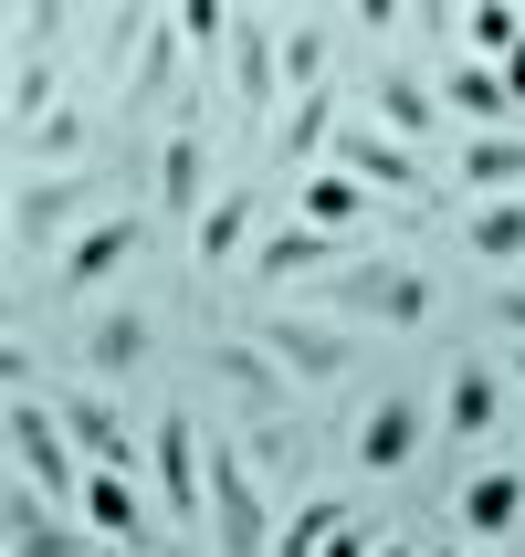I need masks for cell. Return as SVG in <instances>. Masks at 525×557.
Here are the masks:
<instances>
[{
  "instance_id": "obj_1",
  "label": "cell",
  "mask_w": 525,
  "mask_h": 557,
  "mask_svg": "<svg viewBox=\"0 0 525 557\" xmlns=\"http://www.w3.org/2000/svg\"><path fill=\"white\" fill-rule=\"evenodd\" d=\"M274 484L252 473L242 442H211V547L221 557H274Z\"/></svg>"
},
{
  "instance_id": "obj_2",
  "label": "cell",
  "mask_w": 525,
  "mask_h": 557,
  "mask_svg": "<svg viewBox=\"0 0 525 557\" xmlns=\"http://www.w3.org/2000/svg\"><path fill=\"white\" fill-rule=\"evenodd\" d=\"M148 473H158V516L168 527H211V442H200V410H158L148 421Z\"/></svg>"
},
{
  "instance_id": "obj_3",
  "label": "cell",
  "mask_w": 525,
  "mask_h": 557,
  "mask_svg": "<svg viewBox=\"0 0 525 557\" xmlns=\"http://www.w3.org/2000/svg\"><path fill=\"white\" fill-rule=\"evenodd\" d=\"M0 432H11V484H42L53 505L85 495V453H74V432H63V410H53V400H32V389H22Z\"/></svg>"
},
{
  "instance_id": "obj_4",
  "label": "cell",
  "mask_w": 525,
  "mask_h": 557,
  "mask_svg": "<svg viewBox=\"0 0 525 557\" xmlns=\"http://www.w3.org/2000/svg\"><path fill=\"white\" fill-rule=\"evenodd\" d=\"M252 337H263V358H274V369L295 379V389H326V379H347V369H358V337H347L337 315H305V306L263 315Z\"/></svg>"
},
{
  "instance_id": "obj_5",
  "label": "cell",
  "mask_w": 525,
  "mask_h": 557,
  "mask_svg": "<svg viewBox=\"0 0 525 557\" xmlns=\"http://www.w3.org/2000/svg\"><path fill=\"white\" fill-rule=\"evenodd\" d=\"M326 169H347L368 200H432V158L410 148V137H389V126H368V116H347V137H337Z\"/></svg>"
},
{
  "instance_id": "obj_6",
  "label": "cell",
  "mask_w": 525,
  "mask_h": 557,
  "mask_svg": "<svg viewBox=\"0 0 525 557\" xmlns=\"http://www.w3.org/2000/svg\"><path fill=\"white\" fill-rule=\"evenodd\" d=\"M432 432H441V410L421 400V389H378V400L358 410V442H347V453H358V473L389 484V473L421 463V442H432Z\"/></svg>"
},
{
  "instance_id": "obj_7",
  "label": "cell",
  "mask_w": 525,
  "mask_h": 557,
  "mask_svg": "<svg viewBox=\"0 0 525 557\" xmlns=\"http://www.w3.org/2000/svg\"><path fill=\"white\" fill-rule=\"evenodd\" d=\"M337 306H347V315H368V326H400V337H410V326H432L441 295H432V274H421V263H347V274H337Z\"/></svg>"
},
{
  "instance_id": "obj_8",
  "label": "cell",
  "mask_w": 525,
  "mask_h": 557,
  "mask_svg": "<svg viewBox=\"0 0 525 557\" xmlns=\"http://www.w3.org/2000/svg\"><path fill=\"white\" fill-rule=\"evenodd\" d=\"M358 243H337V232H315V221H263V243H252L242 274L263 284V295H284V284H315V274H337Z\"/></svg>"
},
{
  "instance_id": "obj_9",
  "label": "cell",
  "mask_w": 525,
  "mask_h": 557,
  "mask_svg": "<svg viewBox=\"0 0 525 557\" xmlns=\"http://www.w3.org/2000/svg\"><path fill=\"white\" fill-rule=\"evenodd\" d=\"M137 252H148V221H137V211H105V221H85V232L63 243V274L53 284H63V295H105Z\"/></svg>"
},
{
  "instance_id": "obj_10",
  "label": "cell",
  "mask_w": 525,
  "mask_h": 557,
  "mask_svg": "<svg viewBox=\"0 0 525 557\" xmlns=\"http://www.w3.org/2000/svg\"><path fill=\"white\" fill-rule=\"evenodd\" d=\"M53 410H63V432H74V453H85V473H137L148 463V432H137L105 389H74V400H53Z\"/></svg>"
},
{
  "instance_id": "obj_11",
  "label": "cell",
  "mask_w": 525,
  "mask_h": 557,
  "mask_svg": "<svg viewBox=\"0 0 525 557\" xmlns=\"http://www.w3.org/2000/svg\"><path fill=\"white\" fill-rule=\"evenodd\" d=\"M515 527H525V473H515V463H473L463 484H452V536L504 547Z\"/></svg>"
},
{
  "instance_id": "obj_12",
  "label": "cell",
  "mask_w": 525,
  "mask_h": 557,
  "mask_svg": "<svg viewBox=\"0 0 525 557\" xmlns=\"http://www.w3.org/2000/svg\"><path fill=\"white\" fill-rule=\"evenodd\" d=\"M74 516H85V536H95V547H116V557H148V536H158L148 495H137V473H85Z\"/></svg>"
},
{
  "instance_id": "obj_13",
  "label": "cell",
  "mask_w": 525,
  "mask_h": 557,
  "mask_svg": "<svg viewBox=\"0 0 525 557\" xmlns=\"http://www.w3.org/2000/svg\"><path fill=\"white\" fill-rule=\"evenodd\" d=\"M432 85H441V116H463V137H504V126H515V85H504V63L452 53Z\"/></svg>"
},
{
  "instance_id": "obj_14",
  "label": "cell",
  "mask_w": 525,
  "mask_h": 557,
  "mask_svg": "<svg viewBox=\"0 0 525 557\" xmlns=\"http://www.w3.org/2000/svg\"><path fill=\"white\" fill-rule=\"evenodd\" d=\"M63 221H74V232H85V221H105V211H95V180H85V169H63V180H22V189H11V243H53V232H63Z\"/></svg>"
},
{
  "instance_id": "obj_15",
  "label": "cell",
  "mask_w": 525,
  "mask_h": 557,
  "mask_svg": "<svg viewBox=\"0 0 525 557\" xmlns=\"http://www.w3.org/2000/svg\"><path fill=\"white\" fill-rule=\"evenodd\" d=\"M74 358H85V379H137V369L158 358V326H148V306H105V315H85Z\"/></svg>"
},
{
  "instance_id": "obj_16",
  "label": "cell",
  "mask_w": 525,
  "mask_h": 557,
  "mask_svg": "<svg viewBox=\"0 0 525 557\" xmlns=\"http://www.w3.org/2000/svg\"><path fill=\"white\" fill-rule=\"evenodd\" d=\"M337 137H347V116H337V85H326V95H295V106L274 116V169L315 180V169L337 158Z\"/></svg>"
},
{
  "instance_id": "obj_17",
  "label": "cell",
  "mask_w": 525,
  "mask_h": 557,
  "mask_svg": "<svg viewBox=\"0 0 525 557\" xmlns=\"http://www.w3.org/2000/svg\"><path fill=\"white\" fill-rule=\"evenodd\" d=\"M0 536H11V557H85L95 547L85 527H63V505L42 495V484H11V495H0Z\"/></svg>"
},
{
  "instance_id": "obj_18",
  "label": "cell",
  "mask_w": 525,
  "mask_h": 557,
  "mask_svg": "<svg viewBox=\"0 0 525 557\" xmlns=\"http://www.w3.org/2000/svg\"><path fill=\"white\" fill-rule=\"evenodd\" d=\"M252 243H263V200H252L242 180H232L211 211L189 221V252H200V274H221V263H252Z\"/></svg>"
},
{
  "instance_id": "obj_19",
  "label": "cell",
  "mask_w": 525,
  "mask_h": 557,
  "mask_svg": "<svg viewBox=\"0 0 525 557\" xmlns=\"http://www.w3.org/2000/svg\"><path fill=\"white\" fill-rule=\"evenodd\" d=\"M368 126H389V137H432L441 126V85L421 74V63H378V85H368Z\"/></svg>"
},
{
  "instance_id": "obj_20",
  "label": "cell",
  "mask_w": 525,
  "mask_h": 557,
  "mask_svg": "<svg viewBox=\"0 0 525 557\" xmlns=\"http://www.w3.org/2000/svg\"><path fill=\"white\" fill-rule=\"evenodd\" d=\"M441 432H452V442H495L504 432V369H484V358H463V369H452V379H441Z\"/></svg>"
},
{
  "instance_id": "obj_21",
  "label": "cell",
  "mask_w": 525,
  "mask_h": 557,
  "mask_svg": "<svg viewBox=\"0 0 525 557\" xmlns=\"http://www.w3.org/2000/svg\"><path fill=\"white\" fill-rule=\"evenodd\" d=\"M221 63H232V106H242V116H274V106H284V42L263 22L232 32V53H221Z\"/></svg>"
},
{
  "instance_id": "obj_22",
  "label": "cell",
  "mask_w": 525,
  "mask_h": 557,
  "mask_svg": "<svg viewBox=\"0 0 525 557\" xmlns=\"http://www.w3.org/2000/svg\"><path fill=\"white\" fill-rule=\"evenodd\" d=\"M158 200H168V211H211L221 189H211V148H200V116H179L168 126V148H158Z\"/></svg>"
},
{
  "instance_id": "obj_23",
  "label": "cell",
  "mask_w": 525,
  "mask_h": 557,
  "mask_svg": "<svg viewBox=\"0 0 525 557\" xmlns=\"http://www.w3.org/2000/svg\"><path fill=\"white\" fill-rule=\"evenodd\" d=\"M211 369L242 389V421H252V410H295V379L263 358V337H211Z\"/></svg>"
},
{
  "instance_id": "obj_24",
  "label": "cell",
  "mask_w": 525,
  "mask_h": 557,
  "mask_svg": "<svg viewBox=\"0 0 525 557\" xmlns=\"http://www.w3.org/2000/svg\"><path fill=\"white\" fill-rule=\"evenodd\" d=\"M378 200L347 169H315V180H295V221H315V232H337V243H358V221H368Z\"/></svg>"
},
{
  "instance_id": "obj_25",
  "label": "cell",
  "mask_w": 525,
  "mask_h": 557,
  "mask_svg": "<svg viewBox=\"0 0 525 557\" xmlns=\"http://www.w3.org/2000/svg\"><path fill=\"white\" fill-rule=\"evenodd\" d=\"M42 116H63V74H53V53H32L11 32V137H32Z\"/></svg>"
},
{
  "instance_id": "obj_26",
  "label": "cell",
  "mask_w": 525,
  "mask_h": 557,
  "mask_svg": "<svg viewBox=\"0 0 525 557\" xmlns=\"http://www.w3.org/2000/svg\"><path fill=\"white\" fill-rule=\"evenodd\" d=\"M232 442L252 453V473H263V484H295V473H305V432H295V410H252Z\"/></svg>"
},
{
  "instance_id": "obj_27",
  "label": "cell",
  "mask_w": 525,
  "mask_h": 557,
  "mask_svg": "<svg viewBox=\"0 0 525 557\" xmlns=\"http://www.w3.org/2000/svg\"><path fill=\"white\" fill-rule=\"evenodd\" d=\"M463 189L525 200V126H504V137H463Z\"/></svg>"
},
{
  "instance_id": "obj_28",
  "label": "cell",
  "mask_w": 525,
  "mask_h": 557,
  "mask_svg": "<svg viewBox=\"0 0 525 557\" xmlns=\"http://www.w3.org/2000/svg\"><path fill=\"white\" fill-rule=\"evenodd\" d=\"M347 516H358L347 495H295V505H284V527H274V557H326V536H337Z\"/></svg>"
},
{
  "instance_id": "obj_29",
  "label": "cell",
  "mask_w": 525,
  "mask_h": 557,
  "mask_svg": "<svg viewBox=\"0 0 525 557\" xmlns=\"http://www.w3.org/2000/svg\"><path fill=\"white\" fill-rule=\"evenodd\" d=\"M284 95H326V74H337V32L326 22H284Z\"/></svg>"
},
{
  "instance_id": "obj_30",
  "label": "cell",
  "mask_w": 525,
  "mask_h": 557,
  "mask_svg": "<svg viewBox=\"0 0 525 557\" xmlns=\"http://www.w3.org/2000/svg\"><path fill=\"white\" fill-rule=\"evenodd\" d=\"M463 252L473 263H515L525 252V200H484V211L463 221Z\"/></svg>"
},
{
  "instance_id": "obj_31",
  "label": "cell",
  "mask_w": 525,
  "mask_h": 557,
  "mask_svg": "<svg viewBox=\"0 0 525 557\" xmlns=\"http://www.w3.org/2000/svg\"><path fill=\"white\" fill-rule=\"evenodd\" d=\"M515 42H525V22L504 11V0H484V11H463V53H473V63H504Z\"/></svg>"
},
{
  "instance_id": "obj_32",
  "label": "cell",
  "mask_w": 525,
  "mask_h": 557,
  "mask_svg": "<svg viewBox=\"0 0 525 557\" xmlns=\"http://www.w3.org/2000/svg\"><path fill=\"white\" fill-rule=\"evenodd\" d=\"M168 85H179V32H148V53H137V85H126V106H158Z\"/></svg>"
},
{
  "instance_id": "obj_33",
  "label": "cell",
  "mask_w": 525,
  "mask_h": 557,
  "mask_svg": "<svg viewBox=\"0 0 525 557\" xmlns=\"http://www.w3.org/2000/svg\"><path fill=\"white\" fill-rule=\"evenodd\" d=\"M168 32H179L189 53H232V32H242V22H232L221 0H179V22H168Z\"/></svg>"
},
{
  "instance_id": "obj_34",
  "label": "cell",
  "mask_w": 525,
  "mask_h": 557,
  "mask_svg": "<svg viewBox=\"0 0 525 557\" xmlns=\"http://www.w3.org/2000/svg\"><path fill=\"white\" fill-rule=\"evenodd\" d=\"M378 547H389V536H378V516H368V505H358V516L326 536V557H378Z\"/></svg>"
},
{
  "instance_id": "obj_35",
  "label": "cell",
  "mask_w": 525,
  "mask_h": 557,
  "mask_svg": "<svg viewBox=\"0 0 525 557\" xmlns=\"http://www.w3.org/2000/svg\"><path fill=\"white\" fill-rule=\"evenodd\" d=\"M32 137H42V158H74V148H85V116L63 106V116H42V126H32ZM32 137H22V148H32Z\"/></svg>"
},
{
  "instance_id": "obj_36",
  "label": "cell",
  "mask_w": 525,
  "mask_h": 557,
  "mask_svg": "<svg viewBox=\"0 0 525 557\" xmlns=\"http://www.w3.org/2000/svg\"><path fill=\"white\" fill-rule=\"evenodd\" d=\"M484 315H495L504 337H515V347H525V284H495V306H484Z\"/></svg>"
},
{
  "instance_id": "obj_37",
  "label": "cell",
  "mask_w": 525,
  "mask_h": 557,
  "mask_svg": "<svg viewBox=\"0 0 525 557\" xmlns=\"http://www.w3.org/2000/svg\"><path fill=\"white\" fill-rule=\"evenodd\" d=\"M504 85H515V106H525V42H515V53H504Z\"/></svg>"
},
{
  "instance_id": "obj_38",
  "label": "cell",
  "mask_w": 525,
  "mask_h": 557,
  "mask_svg": "<svg viewBox=\"0 0 525 557\" xmlns=\"http://www.w3.org/2000/svg\"><path fill=\"white\" fill-rule=\"evenodd\" d=\"M378 557H432V547H410V536H389V547H378Z\"/></svg>"
},
{
  "instance_id": "obj_39",
  "label": "cell",
  "mask_w": 525,
  "mask_h": 557,
  "mask_svg": "<svg viewBox=\"0 0 525 557\" xmlns=\"http://www.w3.org/2000/svg\"><path fill=\"white\" fill-rule=\"evenodd\" d=\"M515 379H525V347H515Z\"/></svg>"
},
{
  "instance_id": "obj_40",
  "label": "cell",
  "mask_w": 525,
  "mask_h": 557,
  "mask_svg": "<svg viewBox=\"0 0 525 557\" xmlns=\"http://www.w3.org/2000/svg\"><path fill=\"white\" fill-rule=\"evenodd\" d=\"M432 557H463V547H432Z\"/></svg>"
}]
</instances>
